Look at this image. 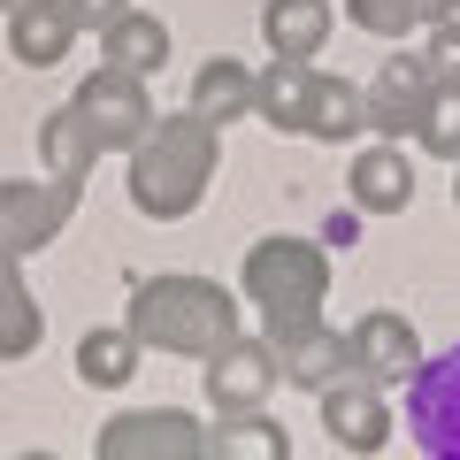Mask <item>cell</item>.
I'll use <instances>...</instances> for the list:
<instances>
[{"instance_id": "cell-1", "label": "cell", "mask_w": 460, "mask_h": 460, "mask_svg": "<svg viewBox=\"0 0 460 460\" xmlns=\"http://www.w3.org/2000/svg\"><path fill=\"white\" fill-rule=\"evenodd\" d=\"M215 162H223V138H215L208 115H154L146 138L131 146V208L154 223H184V215L208 199Z\"/></svg>"}, {"instance_id": "cell-2", "label": "cell", "mask_w": 460, "mask_h": 460, "mask_svg": "<svg viewBox=\"0 0 460 460\" xmlns=\"http://www.w3.org/2000/svg\"><path fill=\"white\" fill-rule=\"evenodd\" d=\"M123 323L138 330L146 353H169V361H208L238 338V299L223 292L215 277H146L123 307Z\"/></svg>"}, {"instance_id": "cell-3", "label": "cell", "mask_w": 460, "mask_h": 460, "mask_svg": "<svg viewBox=\"0 0 460 460\" xmlns=\"http://www.w3.org/2000/svg\"><path fill=\"white\" fill-rule=\"evenodd\" d=\"M100 460H208V422L184 407H123L93 438Z\"/></svg>"}, {"instance_id": "cell-4", "label": "cell", "mask_w": 460, "mask_h": 460, "mask_svg": "<svg viewBox=\"0 0 460 460\" xmlns=\"http://www.w3.org/2000/svg\"><path fill=\"white\" fill-rule=\"evenodd\" d=\"M238 292H246L253 307H284V299H323V292H330V253L314 246V238H261V246H246Z\"/></svg>"}, {"instance_id": "cell-5", "label": "cell", "mask_w": 460, "mask_h": 460, "mask_svg": "<svg viewBox=\"0 0 460 460\" xmlns=\"http://www.w3.org/2000/svg\"><path fill=\"white\" fill-rule=\"evenodd\" d=\"M77 115L93 123V138H100L108 154H131L138 138H146V123H154V93H146V77L100 62L93 77L77 84Z\"/></svg>"}, {"instance_id": "cell-6", "label": "cell", "mask_w": 460, "mask_h": 460, "mask_svg": "<svg viewBox=\"0 0 460 460\" xmlns=\"http://www.w3.org/2000/svg\"><path fill=\"white\" fill-rule=\"evenodd\" d=\"M77 192H84V184H69V177H47V184L0 177V246H8V253L54 246V238H62V223L77 215Z\"/></svg>"}, {"instance_id": "cell-7", "label": "cell", "mask_w": 460, "mask_h": 460, "mask_svg": "<svg viewBox=\"0 0 460 460\" xmlns=\"http://www.w3.org/2000/svg\"><path fill=\"white\" fill-rule=\"evenodd\" d=\"M345 353H353V376H368V384H414V368H422V338H414V323L407 314H392V307H368L361 323L345 330Z\"/></svg>"}, {"instance_id": "cell-8", "label": "cell", "mask_w": 460, "mask_h": 460, "mask_svg": "<svg viewBox=\"0 0 460 460\" xmlns=\"http://www.w3.org/2000/svg\"><path fill=\"white\" fill-rule=\"evenodd\" d=\"M284 384V361L269 353V338H238L223 353H208V407L215 414H238V407H269V392Z\"/></svg>"}, {"instance_id": "cell-9", "label": "cell", "mask_w": 460, "mask_h": 460, "mask_svg": "<svg viewBox=\"0 0 460 460\" xmlns=\"http://www.w3.org/2000/svg\"><path fill=\"white\" fill-rule=\"evenodd\" d=\"M314 407H323V429L338 453H384L392 445V407H384V384L368 376H338L330 392H314Z\"/></svg>"}, {"instance_id": "cell-10", "label": "cell", "mask_w": 460, "mask_h": 460, "mask_svg": "<svg viewBox=\"0 0 460 460\" xmlns=\"http://www.w3.org/2000/svg\"><path fill=\"white\" fill-rule=\"evenodd\" d=\"M368 93V131H384V138H414L422 131V115H429V62L422 54H392V62L376 69V77L361 84Z\"/></svg>"}, {"instance_id": "cell-11", "label": "cell", "mask_w": 460, "mask_h": 460, "mask_svg": "<svg viewBox=\"0 0 460 460\" xmlns=\"http://www.w3.org/2000/svg\"><path fill=\"white\" fill-rule=\"evenodd\" d=\"M84 23L69 16V0H16L8 8V54L23 69H62Z\"/></svg>"}, {"instance_id": "cell-12", "label": "cell", "mask_w": 460, "mask_h": 460, "mask_svg": "<svg viewBox=\"0 0 460 460\" xmlns=\"http://www.w3.org/2000/svg\"><path fill=\"white\" fill-rule=\"evenodd\" d=\"M345 192H353V208L361 215H399L414 199V154L407 146H361L353 162H345Z\"/></svg>"}, {"instance_id": "cell-13", "label": "cell", "mask_w": 460, "mask_h": 460, "mask_svg": "<svg viewBox=\"0 0 460 460\" xmlns=\"http://www.w3.org/2000/svg\"><path fill=\"white\" fill-rule=\"evenodd\" d=\"M330 31H338V8L330 0H269L261 8V39L284 62H314L330 47Z\"/></svg>"}, {"instance_id": "cell-14", "label": "cell", "mask_w": 460, "mask_h": 460, "mask_svg": "<svg viewBox=\"0 0 460 460\" xmlns=\"http://www.w3.org/2000/svg\"><path fill=\"white\" fill-rule=\"evenodd\" d=\"M100 62L131 69V77H162L169 69V23L146 8H123L115 23H100Z\"/></svg>"}, {"instance_id": "cell-15", "label": "cell", "mask_w": 460, "mask_h": 460, "mask_svg": "<svg viewBox=\"0 0 460 460\" xmlns=\"http://www.w3.org/2000/svg\"><path fill=\"white\" fill-rule=\"evenodd\" d=\"M307 93H314V69L307 62H269V69H253V115H261L269 131H284V138H307Z\"/></svg>"}, {"instance_id": "cell-16", "label": "cell", "mask_w": 460, "mask_h": 460, "mask_svg": "<svg viewBox=\"0 0 460 460\" xmlns=\"http://www.w3.org/2000/svg\"><path fill=\"white\" fill-rule=\"evenodd\" d=\"M100 154H108V146L93 138V123L77 115V100H69V108H47V115H39V162H47V177L84 184Z\"/></svg>"}, {"instance_id": "cell-17", "label": "cell", "mask_w": 460, "mask_h": 460, "mask_svg": "<svg viewBox=\"0 0 460 460\" xmlns=\"http://www.w3.org/2000/svg\"><path fill=\"white\" fill-rule=\"evenodd\" d=\"M138 361H146V345H138L131 323H100L77 338V376L93 384V392H123V384L138 376Z\"/></svg>"}, {"instance_id": "cell-18", "label": "cell", "mask_w": 460, "mask_h": 460, "mask_svg": "<svg viewBox=\"0 0 460 460\" xmlns=\"http://www.w3.org/2000/svg\"><path fill=\"white\" fill-rule=\"evenodd\" d=\"M39 338H47V314H39L31 284H23V253L0 246V361L39 353Z\"/></svg>"}, {"instance_id": "cell-19", "label": "cell", "mask_w": 460, "mask_h": 460, "mask_svg": "<svg viewBox=\"0 0 460 460\" xmlns=\"http://www.w3.org/2000/svg\"><path fill=\"white\" fill-rule=\"evenodd\" d=\"M246 108H253V69L238 54H208L192 69V115H208L223 131V123H246Z\"/></svg>"}, {"instance_id": "cell-20", "label": "cell", "mask_w": 460, "mask_h": 460, "mask_svg": "<svg viewBox=\"0 0 460 460\" xmlns=\"http://www.w3.org/2000/svg\"><path fill=\"white\" fill-rule=\"evenodd\" d=\"M368 131V93L353 77H323L314 69V93H307V138H330V146H345V138Z\"/></svg>"}, {"instance_id": "cell-21", "label": "cell", "mask_w": 460, "mask_h": 460, "mask_svg": "<svg viewBox=\"0 0 460 460\" xmlns=\"http://www.w3.org/2000/svg\"><path fill=\"white\" fill-rule=\"evenodd\" d=\"M208 453L215 460H292V438H284L277 422H269V407H238V414H223V422L208 429Z\"/></svg>"}, {"instance_id": "cell-22", "label": "cell", "mask_w": 460, "mask_h": 460, "mask_svg": "<svg viewBox=\"0 0 460 460\" xmlns=\"http://www.w3.org/2000/svg\"><path fill=\"white\" fill-rule=\"evenodd\" d=\"M338 376H353V353H345V330H330V323L284 353V384H299V392H330Z\"/></svg>"}, {"instance_id": "cell-23", "label": "cell", "mask_w": 460, "mask_h": 460, "mask_svg": "<svg viewBox=\"0 0 460 460\" xmlns=\"http://www.w3.org/2000/svg\"><path fill=\"white\" fill-rule=\"evenodd\" d=\"M314 330H323V299H284V307H261V338H269V353H292V345H307Z\"/></svg>"}, {"instance_id": "cell-24", "label": "cell", "mask_w": 460, "mask_h": 460, "mask_svg": "<svg viewBox=\"0 0 460 460\" xmlns=\"http://www.w3.org/2000/svg\"><path fill=\"white\" fill-rule=\"evenodd\" d=\"M414 146H422L429 162H460V93L453 84L429 93V115H422V131H414Z\"/></svg>"}, {"instance_id": "cell-25", "label": "cell", "mask_w": 460, "mask_h": 460, "mask_svg": "<svg viewBox=\"0 0 460 460\" xmlns=\"http://www.w3.org/2000/svg\"><path fill=\"white\" fill-rule=\"evenodd\" d=\"M345 16H353V31H368V39H407L414 23H422L407 0H345Z\"/></svg>"}, {"instance_id": "cell-26", "label": "cell", "mask_w": 460, "mask_h": 460, "mask_svg": "<svg viewBox=\"0 0 460 460\" xmlns=\"http://www.w3.org/2000/svg\"><path fill=\"white\" fill-rule=\"evenodd\" d=\"M429 84H453L460 93V16H445V23H429Z\"/></svg>"}, {"instance_id": "cell-27", "label": "cell", "mask_w": 460, "mask_h": 460, "mask_svg": "<svg viewBox=\"0 0 460 460\" xmlns=\"http://www.w3.org/2000/svg\"><path fill=\"white\" fill-rule=\"evenodd\" d=\"M123 8H131V0H69V16H77L84 31H100V23H115Z\"/></svg>"}, {"instance_id": "cell-28", "label": "cell", "mask_w": 460, "mask_h": 460, "mask_svg": "<svg viewBox=\"0 0 460 460\" xmlns=\"http://www.w3.org/2000/svg\"><path fill=\"white\" fill-rule=\"evenodd\" d=\"M407 8H414V16H422V23H445V16H453V8H460V0H407Z\"/></svg>"}, {"instance_id": "cell-29", "label": "cell", "mask_w": 460, "mask_h": 460, "mask_svg": "<svg viewBox=\"0 0 460 460\" xmlns=\"http://www.w3.org/2000/svg\"><path fill=\"white\" fill-rule=\"evenodd\" d=\"M453 169H460V162H453ZM453 199H460V177H453Z\"/></svg>"}, {"instance_id": "cell-30", "label": "cell", "mask_w": 460, "mask_h": 460, "mask_svg": "<svg viewBox=\"0 0 460 460\" xmlns=\"http://www.w3.org/2000/svg\"><path fill=\"white\" fill-rule=\"evenodd\" d=\"M8 8H16V0H0V16H8Z\"/></svg>"}, {"instance_id": "cell-31", "label": "cell", "mask_w": 460, "mask_h": 460, "mask_svg": "<svg viewBox=\"0 0 460 460\" xmlns=\"http://www.w3.org/2000/svg\"><path fill=\"white\" fill-rule=\"evenodd\" d=\"M453 16H460V8H453Z\"/></svg>"}]
</instances>
